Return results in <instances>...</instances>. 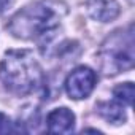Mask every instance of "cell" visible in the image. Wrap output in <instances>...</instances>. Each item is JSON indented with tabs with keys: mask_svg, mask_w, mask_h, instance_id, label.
Here are the masks:
<instances>
[{
	"mask_svg": "<svg viewBox=\"0 0 135 135\" xmlns=\"http://www.w3.org/2000/svg\"><path fill=\"white\" fill-rule=\"evenodd\" d=\"M69 7L62 0H38L19 10L8 22L10 33L21 40H37L41 46L51 43L60 27Z\"/></svg>",
	"mask_w": 135,
	"mask_h": 135,
	"instance_id": "1",
	"label": "cell"
},
{
	"mask_svg": "<svg viewBox=\"0 0 135 135\" xmlns=\"http://www.w3.org/2000/svg\"><path fill=\"white\" fill-rule=\"evenodd\" d=\"M0 80L16 95H29L41 88L43 70L33 54L27 49L7 51L0 62Z\"/></svg>",
	"mask_w": 135,
	"mask_h": 135,
	"instance_id": "2",
	"label": "cell"
},
{
	"mask_svg": "<svg viewBox=\"0 0 135 135\" xmlns=\"http://www.w3.org/2000/svg\"><path fill=\"white\" fill-rule=\"evenodd\" d=\"M100 67L105 75H116L130 70L135 60V38L133 27L121 29L113 32L102 43L100 51Z\"/></svg>",
	"mask_w": 135,
	"mask_h": 135,
	"instance_id": "3",
	"label": "cell"
},
{
	"mask_svg": "<svg viewBox=\"0 0 135 135\" xmlns=\"http://www.w3.org/2000/svg\"><path fill=\"white\" fill-rule=\"evenodd\" d=\"M95 72L89 67H76L73 72L69 73L65 80V92L73 100H83L91 95L95 88Z\"/></svg>",
	"mask_w": 135,
	"mask_h": 135,
	"instance_id": "4",
	"label": "cell"
},
{
	"mask_svg": "<svg viewBox=\"0 0 135 135\" xmlns=\"http://www.w3.org/2000/svg\"><path fill=\"white\" fill-rule=\"evenodd\" d=\"M86 11L94 21L111 22L119 16L121 7L118 0H88Z\"/></svg>",
	"mask_w": 135,
	"mask_h": 135,
	"instance_id": "5",
	"label": "cell"
},
{
	"mask_svg": "<svg viewBox=\"0 0 135 135\" xmlns=\"http://www.w3.org/2000/svg\"><path fill=\"white\" fill-rule=\"evenodd\" d=\"M75 127V114L69 108H56L46 118V129L51 133H69Z\"/></svg>",
	"mask_w": 135,
	"mask_h": 135,
	"instance_id": "6",
	"label": "cell"
},
{
	"mask_svg": "<svg viewBox=\"0 0 135 135\" xmlns=\"http://www.w3.org/2000/svg\"><path fill=\"white\" fill-rule=\"evenodd\" d=\"M99 114L108 122V124H113V126H119V124H124L127 116H126V108H124V103H121L119 100L113 99L110 102H102L99 103Z\"/></svg>",
	"mask_w": 135,
	"mask_h": 135,
	"instance_id": "7",
	"label": "cell"
},
{
	"mask_svg": "<svg viewBox=\"0 0 135 135\" xmlns=\"http://www.w3.org/2000/svg\"><path fill=\"white\" fill-rule=\"evenodd\" d=\"M133 95H135V88H133V83H124V84H119L113 89V99L119 100L121 103L130 107L132 102H133Z\"/></svg>",
	"mask_w": 135,
	"mask_h": 135,
	"instance_id": "8",
	"label": "cell"
},
{
	"mask_svg": "<svg viewBox=\"0 0 135 135\" xmlns=\"http://www.w3.org/2000/svg\"><path fill=\"white\" fill-rule=\"evenodd\" d=\"M10 132H15L11 119L7 114L0 113V133H10Z\"/></svg>",
	"mask_w": 135,
	"mask_h": 135,
	"instance_id": "9",
	"label": "cell"
},
{
	"mask_svg": "<svg viewBox=\"0 0 135 135\" xmlns=\"http://www.w3.org/2000/svg\"><path fill=\"white\" fill-rule=\"evenodd\" d=\"M11 3H13V0H0V15H3Z\"/></svg>",
	"mask_w": 135,
	"mask_h": 135,
	"instance_id": "10",
	"label": "cell"
}]
</instances>
